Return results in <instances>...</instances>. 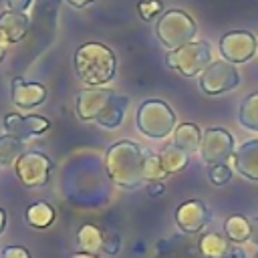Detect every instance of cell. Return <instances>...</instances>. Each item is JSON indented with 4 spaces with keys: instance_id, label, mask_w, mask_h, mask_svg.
Returning a JSON list of instances; mask_svg holds the SVG:
<instances>
[{
    "instance_id": "1",
    "label": "cell",
    "mask_w": 258,
    "mask_h": 258,
    "mask_svg": "<svg viewBox=\"0 0 258 258\" xmlns=\"http://www.w3.org/2000/svg\"><path fill=\"white\" fill-rule=\"evenodd\" d=\"M145 153L147 149L129 139L113 143L105 153V171L109 179L123 189H137L143 183L141 165Z\"/></svg>"
},
{
    "instance_id": "2",
    "label": "cell",
    "mask_w": 258,
    "mask_h": 258,
    "mask_svg": "<svg viewBox=\"0 0 258 258\" xmlns=\"http://www.w3.org/2000/svg\"><path fill=\"white\" fill-rule=\"evenodd\" d=\"M75 71L77 77L91 87L107 85L115 79L117 56L103 42H85L75 50Z\"/></svg>"
},
{
    "instance_id": "3",
    "label": "cell",
    "mask_w": 258,
    "mask_h": 258,
    "mask_svg": "<svg viewBox=\"0 0 258 258\" xmlns=\"http://www.w3.org/2000/svg\"><path fill=\"white\" fill-rule=\"evenodd\" d=\"M137 129L151 139H163L175 129V113L161 99H145L135 113Z\"/></svg>"
},
{
    "instance_id": "4",
    "label": "cell",
    "mask_w": 258,
    "mask_h": 258,
    "mask_svg": "<svg viewBox=\"0 0 258 258\" xmlns=\"http://www.w3.org/2000/svg\"><path fill=\"white\" fill-rule=\"evenodd\" d=\"M196 32H198L196 20L179 8L165 10L159 16L157 26H155V34H157L159 42L169 50H175V48L191 42Z\"/></svg>"
},
{
    "instance_id": "5",
    "label": "cell",
    "mask_w": 258,
    "mask_h": 258,
    "mask_svg": "<svg viewBox=\"0 0 258 258\" xmlns=\"http://www.w3.org/2000/svg\"><path fill=\"white\" fill-rule=\"evenodd\" d=\"M210 62H212V46L206 40H191L175 50H169L165 56L167 69H171L183 77L202 75V71Z\"/></svg>"
},
{
    "instance_id": "6",
    "label": "cell",
    "mask_w": 258,
    "mask_h": 258,
    "mask_svg": "<svg viewBox=\"0 0 258 258\" xmlns=\"http://www.w3.org/2000/svg\"><path fill=\"white\" fill-rule=\"evenodd\" d=\"M52 159L40 151H24L14 161V171L22 185L26 187H40L46 185L50 173H52Z\"/></svg>"
},
{
    "instance_id": "7",
    "label": "cell",
    "mask_w": 258,
    "mask_h": 258,
    "mask_svg": "<svg viewBox=\"0 0 258 258\" xmlns=\"http://www.w3.org/2000/svg\"><path fill=\"white\" fill-rule=\"evenodd\" d=\"M200 153H202V159L208 167L228 163L234 157V137H232V133L224 127L206 129V133H202Z\"/></svg>"
},
{
    "instance_id": "8",
    "label": "cell",
    "mask_w": 258,
    "mask_h": 258,
    "mask_svg": "<svg viewBox=\"0 0 258 258\" xmlns=\"http://www.w3.org/2000/svg\"><path fill=\"white\" fill-rule=\"evenodd\" d=\"M240 83V75L236 67L228 60H212L200 75V89L206 95H222L226 91L236 89Z\"/></svg>"
},
{
    "instance_id": "9",
    "label": "cell",
    "mask_w": 258,
    "mask_h": 258,
    "mask_svg": "<svg viewBox=\"0 0 258 258\" xmlns=\"http://www.w3.org/2000/svg\"><path fill=\"white\" fill-rule=\"evenodd\" d=\"M258 40L248 30H230L220 38V52L224 60L232 64H240L250 60L256 54Z\"/></svg>"
},
{
    "instance_id": "10",
    "label": "cell",
    "mask_w": 258,
    "mask_h": 258,
    "mask_svg": "<svg viewBox=\"0 0 258 258\" xmlns=\"http://www.w3.org/2000/svg\"><path fill=\"white\" fill-rule=\"evenodd\" d=\"M175 224L183 234H196L212 220L208 206L202 200H185L175 208Z\"/></svg>"
},
{
    "instance_id": "11",
    "label": "cell",
    "mask_w": 258,
    "mask_h": 258,
    "mask_svg": "<svg viewBox=\"0 0 258 258\" xmlns=\"http://www.w3.org/2000/svg\"><path fill=\"white\" fill-rule=\"evenodd\" d=\"M113 97L111 89H85L77 95V115L83 121H97Z\"/></svg>"
},
{
    "instance_id": "12",
    "label": "cell",
    "mask_w": 258,
    "mask_h": 258,
    "mask_svg": "<svg viewBox=\"0 0 258 258\" xmlns=\"http://www.w3.org/2000/svg\"><path fill=\"white\" fill-rule=\"evenodd\" d=\"M50 127V121L40 115H18V113H8L4 115V129L8 135H14L16 139L24 141L32 135H40Z\"/></svg>"
},
{
    "instance_id": "13",
    "label": "cell",
    "mask_w": 258,
    "mask_h": 258,
    "mask_svg": "<svg viewBox=\"0 0 258 258\" xmlns=\"http://www.w3.org/2000/svg\"><path fill=\"white\" fill-rule=\"evenodd\" d=\"M46 99V87L42 83L24 81L20 77L12 79V101L20 109H32Z\"/></svg>"
},
{
    "instance_id": "14",
    "label": "cell",
    "mask_w": 258,
    "mask_h": 258,
    "mask_svg": "<svg viewBox=\"0 0 258 258\" xmlns=\"http://www.w3.org/2000/svg\"><path fill=\"white\" fill-rule=\"evenodd\" d=\"M234 165L240 175L258 181V139L246 141L234 151Z\"/></svg>"
},
{
    "instance_id": "15",
    "label": "cell",
    "mask_w": 258,
    "mask_h": 258,
    "mask_svg": "<svg viewBox=\"0 0 258 258\" xmlns=\"http://www.w3.org/2000/svg\"><path fill=\"white\" fill-rule=\"evenodd\" d=\"M30 28V20L24 12H14V10H6L0 14V30L4 32V36L8 38L10 44L22 40L26 36Z\"/></svg>"
},
{
    "instance_id": "16",
    "label": "cell",
    "mask_w": 258,
    "mask_h": 258,
    "mask_svg": "<svg viewBox=\"0 0 258 258\" xmlns=\"http://www.w3.org/2000/svg\"><path fill=\"white\" fill-rule=\"evenodd\" d=\"M198 250L202 252L204 258H226L230 254L232 246H230V240L226 236L216 234V232H208L200 238Z\"/></svg>"
},
{
    "instance_id": "17",
    "label": "cell",
    "mask_w": 258,
    "mask_h": 258,
    "mask_svg": "<svg viewBox=\"0 0 258 258\" xmlns=\"http://www.w3.org/2000/svg\"><path fill=\"white\" fill-rule=\"evenodd\" d=\"M200 143H202V131L196 123H179L173 129V145H177L185 153L198 151Z\"/></svg>"
},
{
    "instance_id": "18",
    "label": "cell",
    "mask_w": 258,
    "mask_h": 258,
    "mask_svg": "<svg viewBox=\"0 0 258 258\" xmlns=\"http://www.w3.org/2000/svg\"><path fill=\"white\" fill-rule=\"evenodd\" d=\"M103 242H105V234L99 226L95 224H83L77 232V246L79 252H89V254H97L103 250Z\"/></svg>"
},
{
    "instance_id": "19",
    "label": "cell",
    "mask_w": 258,
    "mask_h": 258,
    "mask_svg": "<svg viewBox=\"0 0 258 258\" xmlns=\"http://www.w3.org/2000/svg\"><path fill=\"white\" fill-rule=\"evenodd\" d=\"M127 105H129V97L115 93V97L111 99V103L107 105V109L103 111V115H101L95 123H99V125H103V127H107V129L119 127L121 121H123V115H125Z\"/></svg>"
},
{
    "instance_id": "20",
    "label": "cell",
    "mask_w": 258,
    "mask_h": 258,
    "mask_svg": "<svg viewBox=\"0 0 258 258\" xmlns=\"http://www.w3.org/2000/svg\"><path fill=\"white\" fill-rule=\"evenodd\" d=\"M159 159H161V165H163V169H165L167 175L185 169L187 163H189V155L183 149H179L177 145H173V143L171 145H165L159 151Z\"/></svg>"
},
{
    "instance_id": "21",
    "label": "cell",
    "mask_w": 258,
    "mask_h": 258,
    "mask_svg": "<svg viewBox=\"0 0 258 258\" xmlns=\"http://www.w3.org/2000/svg\"><path fill=\"white\" fill-rule=\"evenodd\" d=\"M24 218H26V224L28 226L38 228V230H44V228H48L54 222V210L46 202H36V204H32V206L26 208Z\"/></svg>"
},
{
    "instance_id": "22",
    "label": "cell",
    "mask_w": 258,
    "mask_h": 258,
    "mask_svg": "<svg viewBox=\"0 0 258 258\" xmlns=\"http://www.w3.org/2000/svg\"><path fill=\"white\" fill-rule=\"evenodd\" d=\"M224 232H226V238L234 244H242L246 240H250V220L242 214H234L230 216L226 222H224Z\"/></svg>"
},
{
    "instance_id": "23",
    "label": "cell",
    "mask_w": 258,
    "mask_h": 258,
    "mask_svg": "<svg viewBox=\"0 0 258 258\" xmlns=\"http://www.w3.org/2000/svg\"><path fill=\"white\" fill-rule=\"evenodd\" d=\"M238 119L242 123V127L250 129V131H258V91L250 93L238 109Z\"/></svg>"
},
{
    "instance_id": "24",
    "label": "cell",
    "mask_w": 258,
    "mask_h": 258,
    "mask_svg": "<svg viewBox=\"0 0 258 258\" xmlns=\"http://www.w3.org/2000/svg\"><path fill=\"white\" fill-rule=\"evenodd\" d=\"M24 153V141L16 139L14 135H0V165L14 163Z\"/></svg>"
},
{
    "instance_id": "25",
    "label": "cell",
    "mask_w": 258,
    "mask_h": 258,
    "mask_svg": "<svg viewBox=\"0 0 258 258\" xmlns=\"http://www.w3.org/2000/svg\"><path fill=\"white\" fill-rule=\"evenodd\" d=\"M165 169L161 165V159H159V153H151L147 151L145 153V159H143V165H141V177L143 181L151 183V181H163L165 177Z\"/></svg>"
},
{
    "instance_id": "26",
    "label": "cell",
    "mask_w": 258,
    "mask_h": 258,
    "mask_svg": "<svg viewBox=\"0 0 258 258\" xmlns=\"http://www.w3.org/2000/svg\"><path fill=\"white\" fill-rule=\"evenodd\" d=\"M208 179L214 185H224L232 179V167L228 163H220V165H210L208 167Z\"/></svg>"
},
{
    "instance_id": "27",
    "label": "cell",
    "mask_w": 258,
    "mask_h": 258,
    "mask_svg": "<svg viewBox=\"0 0 258 258\" xmlns=\"http://www.w3.org/2000/svg\"><path fill=\"white\" fill-rule=\"evenodd\" d=\"M161 8H163V4L159 0H141L137 4V12L143 20H151L155 14H163Z\"/></svg>"
},
{
    "instance_id": "28",
    "label": "cell",
    "mask_w": 258,
    "mask_h": 258,
    "mask_svg": "<svg viewBox=\"0 0 258 258\" xmlns=\"http://www.w3.org/2000/svg\"><path fill=\"white\" fill-rule=\"evenodd\" d=\"M103 252L115 256L119 252V236L117 234H105V242H103Z\"/></svg>"
},
{
    "instance_id": "29",
    "label": "cell",
    "mask_w": 258,
    "mask_h": 258,
    "mask_svg": "<svg viewBox=\"0 0 258 258\" xmlns=\"http://www.w3.org/2000/svg\"><path fill=\"white\" fill-rule=\"evenodd\" d=\"M2 258H32V256L22 246H6L2 252Z\"/></svg>"
},
{
    "instance_id": "30",
    "label": "cell",
    "mask_w": 258,
    "mask_h": 258,
    "mask_svg": "<svg viewBox=\"0 0 258 258\" xmlns=\"http://www.w3.org/2000/svg\"><path fill=\"white\" fill-rule=\"evenodd\" d=\"M32 0H6V6L8 10H14V12H24L28 6H30Z\"/></svg>"
},
{
    "instance_id": "31",
    "label": "cell",
    "mask_w": 258,
    "mask_h": 258,
    "mask_svg": "<svg viewBox=\"0 0 258 258\" xmlns=\"http://www.w3.org/2000/svg\"><path fill=\"white\" fill-rule=\"evenodd\" d=\"M163 191H165V185H163V181H151V183L147 185V194H149V196H153V198L161 196Z\"/></svg>"
},
{
    "instance_id": "32",
    "label": "cell",
    "mask_w": 258,
    "mask_h": 258,
    "mask_svg": "<svg viewBox=\"0 0 258 258\" xmlns=\"http://www.w3.org/2000/svg\"><path fill=\"white\" fill-rule=\"evenodd\" d=\"M250 228H252V232H250V240L258 246V216H254V218L250 220Z\"/></svg>"
},
{
    "instance_id": "33",
    "label": "cell",
    "mask_w": 258,
    "mask_h": 258,
    "mask_svg": "<svg viewBox=\"0 0 258 258\" xmlns=\"http://www.w3.org/2000/svg\"><path fill=\"white\" fill-rule=\"evenodd\" d=\"M10 42H8V38L4 36V32L0 30V62L4 60V54H6V46H8Z\"/></svg>"
},
{
    "instance_id": "34",
    "label": "cell",
    "mask_w": 258,
    "mask_h": 258,
    "mask_svg": "<svg viewBox=\"0 0 258 258\" xmlns=\"http://www.w3.org/2000/svg\"><path fill=\"white\" fill-rule=\"evenodd\" d=\"M226 258H246V254H244V250H240V248H232Z\"/></svg>"
},
{
    "instance_id": "35",
    "label": "cell",
    "mask_w": 258,
    "mask_h": 258,
    "mask_svg": "<svg viewBox=\"0 0 258 258\" xmlns=\"http://www.w3.org/2000/svg\"><path fill=\"white\" fill-rule=\"evenodd\" d=\"M71 6H75V8H83V6H87V4H91V2H95V0H67Z\"/></svg>"
},
{
    "instance_id": "36",
    "label": "cell",
    "mask_w": 258,
    "mask_h": 258,
    "mask_svg": "<svg viewBox=\"0 0 258 258\" xmlns=\"http://www.w3.org/2000/svg\"><path fill=\"white\" fill-rule=\"evenodd\" d=\"M71 258H101L99 254H89V252H75L71 254Z\"/></svg>"
},
{
    "instance_id": "37",
    "label": "cell",
    "mask_w": 258,
    "mask_h": 258,
    "mask_svg": "<svg viewBox=\"0 0 258 258\" xmlns=\"http://www.w3.org/2000/svg\"><path fill=\"white\" fill-rule=\"evenodd\" d=\"M4 228H6V212L0 208V234L4 232Z\"/></svg>"
},
{
    "instance_id": "38",
    "label": "cell",
    "mask_w": 258,
    "mask_h": 258,
    "mask_svg": "<svg viewBox=\"0 0 258 258\" xmlns=\"http://www.w3.org/2000/svg\"><path fill=\"white\" fill-rule=\"evenodd\" d=\"M256 258H258V254H256Z\"/></svg>"
}]
</instances>
